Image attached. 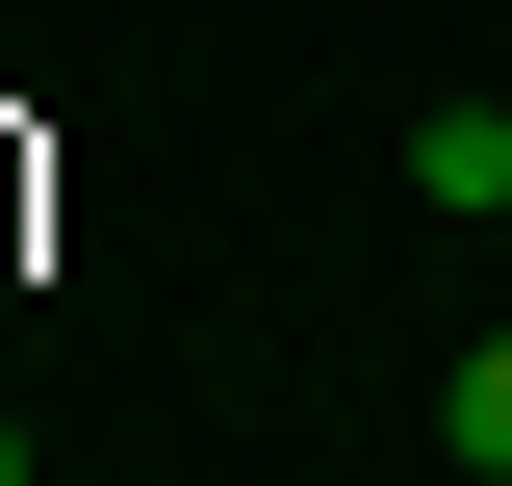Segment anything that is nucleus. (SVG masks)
I'll list each match as a JSON object with an SVG mask.
<instances>
[{
  "label": "nucleus",
  "instance_id": "f257e3e1",
  "mask_svg": "<svg viewBox=\"0 0 512 486\" xmlns=\"http://www.w3.org/2000/svg\"><path fill=\"white\" fill-rule=\"evenodd\" d=\"M410 205H436V231H512V103H436V128H410Z\"/></svg>",
  "mask_w": 512,
  "mask_h": 486
},
{
  "label": "nucleus",
  "instance_id": "f03ea898",
  "mask_svg": "<svg viewBox=\"0 0 512 486\" xmlns=\"http://www.w3.org/2000/svg\"><path fill=\"white\" fill-rule=\"evenodd\" d=\"M436 461H461V486H512V333H461V384H436Z\"/></svg>",
  "mask_w": 512,
  "mask_h": 486
},
{
  "label": "nucleus",
  "instance_id": "7ed1b4c3",
  "mask_svg": "<svg viewBox=\"0 0 512 486\" xmlns=\"http://www.w3.org/2000/svg\"><path fill=\"white\" fill-rule=\"evenodd\" d=\"M0 486H26V410H0Z\"/></svg>",
  "mask_w": 512,
  "mask_h": 486
}]
</instances>
